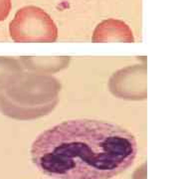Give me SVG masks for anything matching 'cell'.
Segmentation results:
<instances>
[{
    "label": "cell",
    "instance_id": "cell-1",
    "mask_svg": "<svg viewBox=\"0 0 179 179\" xmlns=\"http://www.w3.org/2000/svg\"><path fill=\"white\" fill-rule=\"evenodd\" d=\"M31 160L43 174L57 179H111L134 164L135 136L116 124L72 120L50 127L36 139Z\"/></svg>",
    "mask_w": 179,
    "mask_h": 179
},
{
    "label": "cell",
    "instance_id": "cell-2",
    "mask_svg": "<svg viewBox=\"0 0 179 179\" xmlns=\"http://www.w3.org/2000/svg\"><path fill=\"white\" fill-rule=\"evenodd\" d=\"M62 85L52 75L22 72L0 91V111L16 120L48 115L57 106Z\"/></svg>",
    "mask_w": 179,
    "mask_h": 179
},
{
    "label": "cell",
    "instance_id": "cell-3",
    "mask_svg": "<svg viewBox=\"0 0 179 179\" xmlns=\"http://www.w3.org/2000/svg\"><path fill=\"white\" fill-rule=\"evenodd\" d=\"M9 34L15 42H55L58 28L43 9L25 6L18 10L10 22Z\"/></svg>",
    "mask_w": 179,
    "mask_h": 179
},
{
    "label": "cell",
    "instance_id": "cell-4",
    "mask_svg": "<svg viewBox=\"0 0 179 179\" xmlns=\"http://www.w3.org/2000/svg\"><path fill=\"white\" fill-rule=\"evenodd\" d=\"M109 90L117 99L139 101L147 99V68L145 65L127 66L115 72L109 80Z\"/></svg>",
    "mask_w": 179,
    "mask_h": 179
},
{
    "label": "cell",
    "instance_id": "cell-5",
    "mask_svg": "<svg viewBox=\"0 0 179 179\" xmlns=\"http://www.w3.org/2000/svg\"><path fill=\"white\" fill-rule=\"evenodd\" d=\"M93 42H134L131 29L115 19H107L96 27Z\"/></svg>",
    "mask_w": 179,
    "mask_h": 179
},
{
    "label": "cell",
    "instance_id": "cell-6",
    "mask_svg": "<svg viewBox=\"0 0 179 179\" xmlns=\"http://www.w3.org/2000/svg\"><path fill=\"white\" fill-rule=\"evenodd\" d=\"M19 62L27 72L51 75L69 67L70 57H20Z\"/></svg>",
    "mask_w": 179,
    "mask_h": 179
},
{
    "label": "cell",
    "instance_id": "cell-7",
    "mask_svg": "<svg viewBox=\"0 0 179 179\" xmlns=\"http://www.w3.org/2000/svg\"><path fill=\"white\" fill-rule=\"evenodd\" d=\"M22 72L24 69L18 59L0 57V91L6 88Z\"/></svg>",
    "mask_w": 179,
    "mask_h": 179
},
{
    "label": "cell",
    "instance_id": "cell-8",
    "mask_svg": "<svg viewBox=\"0 0 179 179\" xmlns=\"http://www.w3.org/2000/svg\"><path fill=\"white\" fill-rule=\"evenodd\" d=\"M11 10V0H0V22L5 20Z\"/></svg>",
    "mask_w": 179,
    "mask_h": 179
},
{
    "label": "cell",
    "instance_id": "cell-9",
    "mask_svg": "<svg viewBox=\"0 0 179 179\" xmlns=\"http://www.w3.org/2000/svg\"><path fill=\"white\" fill-rule=\"evenodd\" d=\"M134 179H145V164H143L134 172Z\"/></svg>",
    "mask_w": 179,
    "mask_h": 179
}]
</instances>
